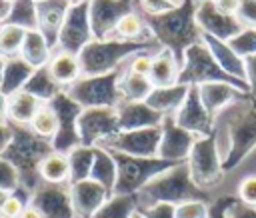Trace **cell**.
Segmentation results:
<instances>
[{
	"instance_id": "1",
	"label": "cell",
	"mask_w": 256,
	"mask_h": 218,
	"mask_svg": "<svg viewBox=\"0 0 256 218\" xmlns=\"http://www.w3.org/2000/svg\"><path fill=\"white\" fill-rule=\"evenodd\" d=\"M196 8H198L196 0H182L178 6L160 14L144 12V18H142L152 38L162 48L170 50L180 66L184 60V52L192 44L200 42V36H202L196 24Z\"/></svg>"
},
{
	"instance_id": "2",
	"label": "cell",
	"mask_w": 256,
	"mask_h": 218,
	"mask_svg": "<svg viewBox=\"0 0 256 218\" xmlns=\"http://www.w3.org/2000/svg\"><path fill=\"white\" fill-rule=\"evenodd\" d=\"M8 126L12 130V138L2 152V158L14 166L20 186L32 194V190L40 184L38 166L44 160V156H48L54 150L52 142L36 136L30 130V126L12 124V122H8Z\"/></svg>"
},
{
	"instance_id": "3",
	"label": "cell",
	"mask_w": 256,
	"mask_h": 218,
	"mask_svg": "<svg viewBox=\"0 0 256 218\" xmlns=\"http://www.w3.org/2000/svg\"><path fill=\"white\" fill-rule=\"evenodd\" d=\"M160 46L156 40H146V42H128L120 38H104V40H90L78 54L80 60V70L82 76H100L108 74L120 68V64L136 56L140 52H148Z\"/></svg>"
},
{
	"instance_id": "4",
	"label": "cell",
	"mask_w": 256,
	"mask_h": 218,
	"mask_svg": "<svg viewBox=\"0 0 256 218\" xmlns=\"http://www.w3.org/2000/svg\"><path fill=\"white\" fill-rule=\"evenodd\" d=\"M186 200H204V192L194 184L186 162H178L172 168L164 170L140 190V202L144 204V208L156 204L176 206Z\"/></svg>"
},
{
	"instance_id": "5",
	"label": "cell",
	"mask_w": 256,
	"mask_h": 218,
	"mask_svg": "<svg viewBox=\"0 0 256 218\" xmlns=\"http://www.w3.org/2000/svg\"><path fill=\"white\" fill-rule=\"evenodd\" d=\"M206 82H226L236 86L242 92H250L248 82L232 78L230 74H226L218 62L212 58L210 50L206 48V44L200 40L196 44H192L186 52H184V60L180 66V74H178V84L184 86H200Z\"/></svg>"
},
{
	"instance_id": "6",
	"label": "cell",
	"mask_w": 256,
	"mask_h": 218,
	"mask_svg": "<svg viewBox=\"0 0 256 218\" xmlns=\"http://www.w3.org/2000/svg\"><path fill=\"white\" fill-rule=\"evenodd\" d=\"M110 154L116 162V172H118L112 196H132L134 192H140L152 178H156L164 170L178 164V162L162 160L158 156L156 158H138V156H128V154H120V152H110Z\"/></svg>"
},
{
	"instance_id": "7",
	"label": "cell",
	"mask_w": 256,
	"mask_h": 218,
	"mask_svg": "<svg viewBox=\"0 0 256 218\" xmlns=\"http://www.w3.org/2000/svg\"><path fill=\"white\" fill-rule=\"evenodd\" d=\"M120 76H122L120 68L100 76H80L64 92L82 108H98V106L116 108L122 102L118 92Z\"/></svg>"
},
{
	"instance_id": "8",
	"label": "cell",
	"mask_w": 256,
	"mask_h": 218,
	"mask_svg": "<svg viewBox=\"0 0 256 218\" xmlns=\"http://www.w3.org/2000/svg\"><path fill=\"white\" fill-rule=\"evenodd\" d=\"M186 164H188L194 184L200 190L216 186L222 178V162H220L218 148H216V136L208 134V136L196 138Z\"/></svg>"
},
{
	"instance_id": "9",
	"label": "cell",
	"mask_w": 256,
	"mask_h": 218,
	"mask_svg": "<svg viewBox=\"0 0 256 218\" xmlns=\"http://www.w3.org/2000/svg\"><path fill=\"white\" fill-rule=\"evenodd\" d=\"M118 114L116 108L98 106L82 108L78 116V136L82 146H100L114 134H118Z\"/></svg>"
},
{
	"instance_id": "10",
	"label": "cell",
	"mask_w": 256,
	"mask_h": 218,
	"mask_svg": "<svg viewBox=\"0 0 256 218\" xmlns=\"http://www.w3.org/2000/svg\"><path fill=\"white\" fill-rule=\"evenodd\" d=\"M50 108L56 112L58 118V132L52 140V148L56 152L68 154L72 148L80 146V136H78V116L82 112V106L76 104L64 90L54 96L50 102Z\"/></svg>"
},
{
	"instance_id": "11",
	"label": "cell",
	"mask_w": 256,
	"mask_h": 218,
	"mask_svg": "<svg viewBox=\"0 0 256 218\" xmlns=\"http://www.w3.org/2000/svg\"><path fill=\"white\" fill-rule=\"evenodd\" d=\"M160 138H162L160 126L126 130V132H118L112 138H108L104 144H100V148H106L110 152L128 154V156H138V158H156Z\"/></svg>"
},
{
	"instance_id": "12",
	"label": "cell",
	"mask_w": 256,
	"mask_h": 218,
	"mask_svg": "<svg viewBox=\"0 0 256 218\" xmlns=\"http://www.w3.org/2000/svg\"><path fill=\"white\" fill-rule=\"evenodd\" d=\"M94 40L92 26H90V14H88V2L72 4L64 24L58 34V44L56 50H64L70 54H80V50Z\"/></svg>"
},
{
	"instance_id": "13",
	"label": "cell",
	"mask_w": 256,
	"mask_h": 218,
	"mask_svg": "<svg viewBox=\"0 0 256 218\" xmlns=\"http://www.w3.org/2000/svg\"><path fill=\"white\" fill-rule=\"evenodd\" d=\"M230 148L222 160V170H232L256 146V110H244L230 122Z\"/></svg>"
},
{
	"instance_id": "14",
	"label": "cell",
	"mask_w": 256,
	"mask_h": 218,
	"mask_svg": "<svg viewBox=\"0 0 256 218\" xmlns=\"http://www.w3.org/2000/svg\"><path fill=\"white\" fill-rule=\"evenodd\" d=\"M30 204L36 206L44 218H76L70 198V184L40 182L30 194Z\"/></svg>"
},
{
	"instance_id": "15",
	"label": "cell",
	"mask_w": 256,
	"mask_h": 218,
	"mask_svg": "<svg viewBox=\"0 0 256 218\" xmlns=\"http://www.w3.org/2000/svg\"><path fill=\"white\" fill-rule=\"evenodd\" d=\"M132 12V0H88V14L94 38H112L118 22Z\"/></svg>"
},
{
	"instance_id": "16",
	"label": "cell",
	"mask_w": 256,
	"mask_h": 218,
	"mask_svg": "<svg viewBox=\"0 0 256 218\" xmlns=\"http://www.w3.org/2000/svg\"><path fill=\"white\" fill-rule=\"evenodd\" d=\"M196 24L202 34H210L218 40H232L244 30V24L238 20L236 14H226L222 12L212 0L198 2L196 8Z\"/></svg>"
},
{
	"instance_id": "17",
	"label": "cell",
	"mask_w": 256,
	"mask_h": 218,
	"mask_svg": "<svg viewBox=\"0 0 256 218\" xmlns=\"http://www.w3.org/2000/svg\"><path fill=\"white\" fill-rule=\"evenodd\" d=\"M160 128H162V138L158 146V158L170 160V162H182L184 158H188L198 136L178 126L172 114L164 116Z\"/></svg>"
},
{
	"instance_id": "18",
	"label": "cell",
	"mask_w": 256,
	"mask_h": 218,
	"mask_svg": "<svg viewBox=\"0 0 256 218\" xmlns=\"http://www.w3.org/2000/svg\"><path fill=\"white\" fill-rule=\"evenodd\" d=\"M176 124L182 126L184 130L196 134V136H208L212 134V114L204 108L200 94H198V86H190L188 94L182 102V106L172 114Z\"/></svg>"
},
{
	"instance_id": "19",
	"label": "cell",
	"mask_w": 256,
	"mask_h": 218,
	"mask_svg": "<svg viewBox=\"0 0 256 218\" xmlns=\"http://www.w3.org/2000/svg\"><path fill=\"white\" fill-rule=\"evenodd\" d=\"M68 0H40L36 2V30L46 38L52 50H56L58 34L64 24V18L70 10Z\"/></svg>"
},
{
	"instance_id": "20",
	"label": "cell",
	"mask_w": 256,
	"mask_h": 218,
	"mask_svg": "<svg viewBox=\"0 0 256 218\" xmlns=\"http://www.w3.org/2000/svg\"><path fill=\"white\" fill-rule=\"evenodd\" d=\"M70 198H72L76 218H92L102 208V204L110 198V192L102 184L88 178V180L70 184Z\"/></svg>"
},
{
	"instance_id": "21",
	"label": "cell",
	"mask_w": 256,
	"mask_h": 218,
	"mask_svg": "<svg viewBox=\"0 0 256 218\" xmlns=\"http://www.w3.org/2000/svg\"><path fill=\"white\" fill-rule=\"evenodd\" d=\"M116 114H118L120 132L154 128V126H160L164 120V114L152 110L146 102H120L116 106Z\"/></svg>"
},
{
	"instance_id": "22",
	"label": "cell",
	"mask_w": 256,
	"mask_h": 218,
	"mask_svg": "<svg viewBox=\"0 0 256 218\" xmlns=\"http://www.w3.org/2000/svg\"><path fill=\"white\" fill-rule=\"evenodd\" d=\"M200 40L206 44V48L210 50L212 58L218 62V66H220L226 74H230L232 78H238V80H244V82H246V74H244V58L238 56V54L230 48L228 42L218 40V38H214V36H210V34H202Z\"/></svg>"
},
{
	"instance_id": "23",
	"label": "cell",
	"mask_w": 256,
	"mask_h": 218,
	"mask_svg": "<svg viewBox=\"0 0 256 218\" xmlns=\"http://www.w3.org/2000/svg\"><path fill=\"white\" fill-rule=\"evenodd\" d=\"M46 68H48L50 76L56 80V84L62 90L72 86L82 76L78 54H70V52H64V50H54L50 60H48V64H46Z\"/></svg>"
},
{
	"instance_id": "24",
	"label": "cell",
	"mask_w": 256,
	"mask_h": 218,
	"mask_svg": "<svg viewBox=\"0 0 256 218\" xmlns=\"http://www.w3.org/2000/svg\"><path fill=\"white\" fill-rule=\"evenodd\" d=\"M198 94H200L204 108L214 116L220 108H224L228 102H232L236 98H242L246 92H242L236 86L226 84V82H206V84L198 86Z\"/></svg>"
},
{
	"instance_id": "25",
	"label": "cell",
	"mask_w": 256,
	"mask_h": 218,
	"mask_svg": "<svg viewBox=\"0 0 256 218\" xmlns=\"http://www.w3.org/2000/svg\"><path fill=\"white\" fill-rule=\"evenodd\" d=\"M178 74H180V64L170 50L160 48L156 54H152V68H150L148 78L154 84V88L176 84Z\"/></svg>"
},
{
	"instance_id": "26",
	"label": "cell",
	"mask_w": 256,
	"mask_h": 218,
	"mask_svg": "<svg viewBox=\"0 0 256 218\" xmlns=\"http://www.w3.org/2000/svg\"><path fill=\"white\" fill-rule=\"evenodd\" d=\"M188 88L190 86H184V84H172V86H160V88H154L152 92H150V96L146 98V104L152 108V110H156V112H160V114H174L180 106H182V102H184V98H186V94H188Z\"/></svg>"
},
{
	"instance_id": "27",
	"label": "cell",
	"mask_w": 256,
	"mask_h": 218,
	"mask_svg": "<svg viewBox=\"0 0 256 218\" xmlns=\"http://www.w3.org/2000/svg\"><path fill=\"white\" fill-rule=\"evenodd\" d=\"M42 106H44V102L38 100L36 96H32L30 92L18 90L8 96V122L28 126Z\"/></svg>"
},
{
	"instance_id": "28",
	"label": "cell",
	"mask_w": 256,
	"mask_h": 218,
	"mask_svg": "<svg viewBox=\"0 0 256 218\" xmlns=\"http://www.w3.org/2000/svg\"><path fill=\"white\" fill-rule=\"evenodd\" d=\"M34 68L24 62L20 56H12L6 58L4 62V72H2V84H0V92L4 96H10L18 90L24 88V84L28 82V78L32 76Z\"/></svg>"
},
{
	"instance_id": "29",
	"label": "cell",
	"mask_w": 256,
	"mask_h": 218,
	"mask_svg": "<svg viewBox=\"0 0 256 218\" xmlns=\"http://www.w3.org/2000/svg\"><path fill=\"white\" fill-rule=\"evenodd\" d=\"M52 52L54 50L50 48V44L46 42V38L38 30H28L26 36H24V42H22V48H20L18 56L36 70V68H42V66L48 64Z\"/></svg>"
},
{
	"instance_id": "30",
	"label": "cell",
	"mask_w": 256,
	"mask_h": 218,
	"mask_svg": "<svg viewBox=\"0 0 256 218\" xmlns=\"http://www.w3.org/2000/svg\"><path fill=\"white\" fill-rule=\"evenodd\" d=\"M40 182L46 184H70V164L68 156L62 152L52 150L38 166Z\"/></svg>"
},
{
	"instance_id": "31",
	"label": "cell",
	"mask_w": 256,
	"mask_h": 218,
	"mask_svg": "<svg viewBox=\"0 0 256 218\" xmlns=\"http://www.w3.org/2000/svg\"><path fill=\"white\" fill-rule=\"evenodd\" d=\"M116 162L112 158V154L106 150V148H100V146H94V162H92V170H90V180L102 184L110 196H112V190L116 186Z\"/></svg>"
},
{
	"instance_id": "32",
	"label": "cell",
	"mask_w": 256,
	"mask_h": 218,
	"mask_svg": "<svg viewBox=\"0 0 256 218\" xmlns=\"http://www.w3.org/2000/svg\"><path fill=\"white\" fill-rule=\"evenodd\" d=\"M152 90H154V84L150 82L148 76L126 72L118 80V92L122 102H146Z\"/></svg>"
},
{
	"instance_id": "33",
	"label": "cell",
	"mask_w": 256,
	"mask_h": 218,
	"mask_svg": "<svg viewBox=\"0 0 256 218\" xmlns=\"http://www.w3.org/2000/svg\"><path fill=\"white\" fill-rule=\"evenodd\" d=\"M22 90L30 92L32 96H36V98L42 100L44 104H48L54 96H58V94L62 92V88H60V86L56 84V80L50 76V72H48L46 66L36 68V70L32 72V76L28 78V82L24 84Z\"/></svg>"
},
{
	"instance_id": "34",
	"label": "cell",
	"mask_w": 256,
	"mask_h": 218,
	"mask_svg": "<svg viewBox=\"0 0 256 218\" xmlns=\"http://www.w3.org/2000/svg\"><path fill=\"white\" fill-rule=\"evenodd\" d=\"M66 156H68V164H70V184L80 182V180H88L90 170H92V162H94V148L80 144V146L72 148Z\"/></svg>"
},
{
	"instance_id": "35",
	"label": "cell",
	"mask_w": 256,
	"mask_h": 218,
	"mask_svg": "<svg viewBox=\"0 0 256 218\" xmlns=\"http://www.w3.org/2000/svg\"><path fill=\"white\" fill-rule=\"evenodd\" d=\"M4 24L18 26L22 30H36V2L34 0H16L10 4V12Z\"/></svg>"
},
{
	"instance_id": "36",
	"label": "cell",
	"mask_w": 256,
	"mask_h": 218,
	"mask_svg": "<svg viewBox=\"0 0 256 218\" xmlns=\"http://www.w3.org/2000/svg\"><path fill=\"white\" fill-rule=\"evenodd\" d=\"M28 126H30V130H32L36 136H40L42 140L52 142L54 136H56V132H58V118H56V112L50 108V104H44V106L36 112V116L32 118V122H30Z\"/></svg>"
},
{
	"instance_id": "37",
	"label": "cell",
	"mask_w": 256,
	"mask_h": 218,
	"mask_svg": "<svg viewBox=\"0 0 256 218\" xmlns=\"http://www.w3.org/2000/svg\"><path fill=\"white\" fill-rule=\"evenodd\" d=\"M146 34H150V32H148L144 20L138 14H134V12L128 14V16H124L118 22L116 30H114V36L116 38L128 40V42H146V38H148Z\"/></svg>"
},
{
	"instance_id": "38",
	"label": "cell",
	"mask_w": 256,
	"mask_h": 218,
	"mask_svg": "<svg viewBox=\"0 0 256 218\" xmlns=\"http://www.w3.org/2000/svg\"><path fill=\"white\" fill-rule=\"evenodd\" d=\"M134 204V196H110L92 218H130Z\"/></svg>"
},
{
	"instance_id": "39",
	"label": "cell",
	"mask_w": 256,
	"mask_h": 218,
	"mask_svg": "<svg viewBox=\"0 0 256 218\" xmlns=\"http://www.w3.org/2000/svg\"><path fill=\"white\" fill-rule=\"evenodd\" d=\"M24 36H26V30L12 24H0V56L4 58L18 56Z\"/></svg>"
},
{
	"instance_id": "40",
	"label": "cell",
	"mask_w": 256,
	"mask_h": 218,
	"mask_svg": "<svg viewBox=\"0 0 256 218\" xmlns=\"http://www.w3.org/2000/svg\"><path fill=\"white\" fill-rule=\"evenodd\" d=\"M228 44L242 58L256 54V28H244L238 36H234L232 40H228Z\"/></svg>"
},
{
	"instance_id": "41",
	"label": "cell",
	"mask_w": 256,
	"mask_h": 218,
	"mask_svg": "<svg viewBox=\"0 0 256 218\" xmlns=\"http://www.w3.org/2000/svg\"><path fill=\"white\" fill-rule=\"evenodd\" d=\"M174 218H210V208L204 200H186L174 206Z\"/></svg>"
},
{
	"instance_id": "42",
	"label": "cell",
	"mask_w": 256,
	"mask_h": 218,
	"mask_svg": "<svg viewBox=\"0 0 256 218\" xmlns=\"http://www.w3.org/2000/svg\"><path fill=\"white\" fill-rule=\"evenodd\" d=\"M238 200L246 206H256V174L246 176L238 184Z\"/></svg>"
},
{
	"instance_id": "43",
	"label": "cell",
	"mask_w": 256,
	"mask_h": 218,
	"mask_svg": "<svg viewBox=\"0 0 256 218\" xmlns=\"http://www.w3.org/2000/svg\"><path fill=\"white\" fill-rule=\"evenodd\" d=\"M236 16L244 28H256V0H238Z\"/></svg>"
},
{
	"instance_id": "44",
	"label": "cell",
	"mask_w": 256,
	"mask_h": 218,
	"mask_svg": "<svg viewBox=\"0 0 256 218\" xmlns=\"http://www.w3.org/2000/svg\"><path fill=\"white\" fill-rule=\"evenodd\" d=\"M18 186H20V180H18V174H16L14 166L0 156V188L16 190Z\"/></svg>"
},
{
	"instance_id": "45",
	"label": "cell",
	"mask_w": 256,
	"mask_h": 218,
	"mask_svg": "<svg viewBox=\"0 0 256 218\" xmlns=\"http://www.w3.org/2000/svg\"><path fill=\"white\" fill-rule=\"evenodd\" d=\"M150 68H152V54L140 52V54L132 56V62H130L128 72H134V74H140V76H148L150 74Z\"/></svg>"
},
{
	"instance_id": "46",
	"label": "cell",
	"mask_w": 256,
	"mask_h": 218,
	"mask_svg": "<svg viewBox=\"0 0 256 218\" xmlns=\"http://www.w3.org/2000/svg\"><path fill=\"white\" fill-rule=\"evenodd\" d=\"M226 218H256V206H246L242 202H232L226 208Z\"/></svg>"
},
{
	"instance_id": "47",
	"label": "cell",
	"mask_w": 256,
	"mask_h": 218,
	"mask_svg": "<svg viewBox=\"0 0 256 218\" xmlns=\"http://www.w3.org/2000/svg\"><path fill=\"white\" fill-rule=\"evenodd\" d=\"M244 74H246V82L250 86L252 96H256V54L244 56Z\"/></svg>"
},
{
	"instance_id": "48",
	"label": "cell",
	"mask_w": 256,
	"mask_h": 218,
	"mask_svg": "<svg viewBox=\"0 0 256 218\" xmlns=\"http://www.w3.org/2000/svg\"><path fill=\"white\" fill-rule=\"evenodd\" d=\"M140 6L148 14H160V12L174 8V4L170 0H140Z\"/></svg>"
},
{
	"instance_id": "49",
	"label": "cell",
	"mask_w": 256,
	"mask_h": 218,
	"mask_svg": "<svg viewBox=\"0 0 256 218\" xmlns=\"http://www.w3.org/2000/svg\"><path fill=\"white\" fill-rule=\"evenodd\" d=\"M174 206L172 204H156L150 208H144L146 218H174Z\"/></svg>"
},
{
	"instance_id": "50",
	"label": "cell",
	"mask_w": 256,
	"mask_h": 218,
	"mask_svg": "<svg viewBox=\"0 0 256 218\" xmlns=\"http://www.w3.org/2000/svg\"><path fill=\"white\" fill-rule=\"evenodd\" d=\"M212 2L226 14H236L238 10V0H212Z\"/></svg>"
},
{
	"instance_id": "51",
	"label": "cell",
	"mask_w": 256,
	"mask_h": 218,
	"mask_svg": "<svg viewBox=\"0 0 256 218\" xmlns=\"http://www.w3.org/2000/svg\"><path fill=\"white\" fill-rule=\"evenodd\" d=\"M10 138H12V130H10V126H8V124H4V126H0V156H2V152H4V148L8 146V142H10Z\"/></svg>"
},
{
	"instance_id": "52",
	"label": "cell",
	"mask_w": 256,
	"mask_h": 218,
	"mask_svg": "<svg viewBox=\"0 0 256 218\" xmlns=\"http://www.w3.org/2000/svg\"><path fill=\"white\" fill-rule=\"evenodd\" d=\"M8 124V96L0 92V126Z\"/></svg>"
},
{
	"instance_id": "53",
	"label": "cell",
	"mask_w": 256,
	"mask_h": 218,
	"mask_svg": "<svg viewBox=\"0 0 256 218\" xmlns=\"http://www.w3.org/2000/svg\"><path fill=\"white\" fill-rule=\"evenodd\" d=\"M20 218H44V216L40 214V210H38L36 206H32V204H28V206L24 208V212L20 214Z\"/></svg>"
},
{
	"instance_id": "54",
	"label": "cell",
	"mask_w": 256,
	"mask_h": 218,
	"mask_svg": "<svg viewBox=\"0 0 256 218\" xmlns=\"http://www.w3.org/2000/svg\"><path fill=\"white\" fill-rule=\"evenodd\" d=\"M8 12H10V2H6V0H0V24H4V22H6V18H8Z\"/></svg>"
},
{
	"instance_id": "55",
	"label": "cell",
	"mask_w": 256,
	"mask_h": 218,
	"mask_svg": "<svg viewBox=\"0 0 256 218\" xmlns=\"http://www.w3.org/2000/svg\"><path fill=\"white\" fill-rule=\"evenodd\" d=\"M10 192H12V190H4V188H0V210H2V206H4V202H6V198L10 196Z\"/></svg>"
},
{
	"instance_id": "56",
	"label": "cell",
	"mask_w": 256,
	"mask_h": 218,
	"mask_svg": "<svg viewBox=\"0 0 256 218\" xmlns=\"http://www.w3.org/2000/svg\"><path fill=\"white\" fill-rule=\"evenodd\" d=\"M4 62H6V58H4V56H0V84H2V72H4Z\"/></svg>"
},
{
	"instance_id": "57",
	"label": "cell",
	"mask_w": 256,
	"mask_h": 218,
	"mask_svg": "<svg viewBox=\"0 0 256 218\" xmlns=\"http://www.w3.org/2000/svg\"><path fill=\"white\" fill-rule=\"evenodd\" d=\"M130 218H146V216H144V214H140V212H136V210H134V212H132V216H130Z\"/></svg>"
},
{
	"instance_id": "58",
	"label": "cell",
	"mask_w": 256,
	"mask_h": 218,
	"mask_svg": "<svg viewBox=\"0 0 256 218\" xmlns=\"http://www.w3.org/2000/svg\"><path fill=\"white\" fill-rule=\"evenodd\" d=\"M70 4H80V2H88V0H68Z\"/></svg>"
},
{
	"instance_id": "59",
	"label": "cell",
	"mask_w": 256,
	"mask_h": 218,
	"mask_svg": "<svg viewBox=\"0 0 256 218\" xmlns=\"http://www.w3.org/2000/svg\"><path fill=\"white\" fill-rule=\"evenodd\" d=\"M170 2H172V4H174V6H178V4H180V2H182V0H170Z\"/></svg>"
},
{
	"instance_id": "60",
	"label": "cell",
	"mask_w": 256,
	"mask_h": 218,
	"mask_svg": "<svg viewBox=\"0 0 256 218\" xmlns=\"http://www.w3.org/2000/svg\"><path fill=\"white\" fill-rule=\"evenodd\" d=\"M0 218H10V216H6V214H2V212H0Z\"/></svg>"
},
{
	"instance_id": "61",
	"label": "cell",
	"mask_w": 256,
	"mask_h": 218,
	"mask_svg": "<svg viewBox=\"0 0 256 218\" xmlns=\"http://www.w3.org/2000/svg\"><path fill=\"white\" fill-rule=\"evenodd\" d=\"M6 2H10V4H12V2H16V0H6Z\"/></svg>"
},
{
	"instance_id": "62",
	"label": "cell",
	"mask_w": 256,
	"mask_h": 218,
	"mask_svg": "<svg viewBox=\"0 0 256 218\" xmlns=\"http://www.w3.org/2000/svg\"><path fill=\"white\" fill-rule=\"evenodd\" d=\"M196 2H204V0H196Z\"/></svg>"
},
{
	"instance_id": "63",
	"label": "cell",
	"mask_w": 256,
	"mask_h": 218,
	"mask_svg": "<svg viewBox=\"0 0 256 218\" xmlns=\"http://www.w3.org/2000/svg\"><path fill=\"white\" fill-rule=\"evenodd\" d=\"M34 2H40V0H34Z\"/></svg>"
}]
</instances>
